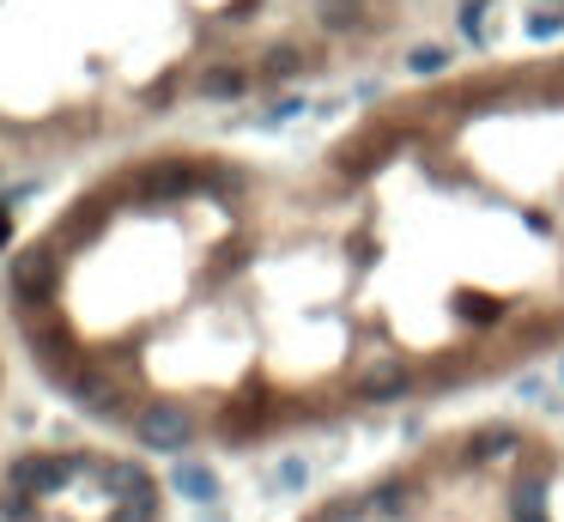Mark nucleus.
I'll use <instances>...</instances> for the list:
<instances>
[{
    "label": "nucleus",
    "instance_id": "1",
    "mask_svg": "<svg viewBox=\"0 0 564 522\" xmlns=\"http://www.w3.org/2000/svg\"><path fill=\"white\" fill-rule=\"evenodd\" d=\"M134 431H140V444H146V450H158V456H183L188 438H195L188 413H183V407H171V401L146 407V413L134 419Z\"/></svg>",
    "mask_w": 564,
    "mask_h": 522
},
{
    "label": "nucleus",
    "instance_id": "2",
    "mask_svg": "<svg viewBox=\"0 0 564 522\" xmlns=\"http://www.w3.org/2000/svg\"><path fill=\"white\" fill-rule=\"evenodd\" d=\"M85 468H97V462H85V456H31V462L13 468V480H19V492H55L61 474H85Z\"/></svg>",
    "mask_w": 564,
    "mask_h": 522
},
{
    "label": "nucleus",
    "instance_id": "3",
    "mask_svg": "<svg viewBox=\"0 0 564 522\" xmlns=\"http://www.w3.org/2000/svg\"><path fill=\"white\" fill-rule=\"evenodd\" d=\"M55 274V256L49 249H31V256H19V268H13V286H19V298H43V280Z\"/></svg>",
    "mask_w": 564,
    "mask_h": 522
},
{
    "label": "nucleus",
    "instance_id": "4",
    "mask_svg": "<svg viewBox=\"0 0 564 522\" xmlns=\"http://www.w3.org/2000/svg\"><path fill=\"white\" fill-rule=\"evenodd\" d=\"M171 486L188 498V504H212V498H219V474L200 468V462H183V468L171 474Z\"/></svg>",
    "mask_w": 564,
    "mask_h": 522
},
{
    "label": "nucleus",
    "instance_id": "5",
    "mask_svg": "<svg viewBox=\"0 0 564 522\" xmlns=\"http://www.w3.org/2000/svg\"><path fill=\"white\" fill-rule=\"evenodd\" d=\"M358 395H365V401H401V395H407V371L401 365L365 371V377H358Z\"/></svg>",
    "mask_w": 564,
    "mask_h": 522
},
{
    "label": "nucleus",
    "instance_id": "6",
    "mask_svg": "<svg viewBox=\"0 0 564 522\" xmlns=\"http://www.w3.org/2000/svg\"><path fill=\"white\" fill-rule=\"evenodd\" d=\"M73 389V401L85 407V413H97V419H110V413H122V395L110 389L104 377H79V383H67Z\"/></svg>",
    "mask_w": 564,
    "mask_h": 522
},
{
    "label": "nucleus",
    "instance_id": "7",
    "mask_svg": "<svg viewBox=\"0 0 564 522\" xmlns=\"http://www.w3.org/2000/svg\"><path fill=\"white\" fill-rule=\"evenodd\" d=\"M250 92V73L243 67H212V73H200V98H212V104H231V98Z\"/></svg>",
    "mask_w": 564,
    "mask_h": 522
},
{
    "label": "nucleus",
    "instance_id": "8",
    "mask_svg": "<svg viewBox=\"0 0 564 522\" xmlns=\"http://www.w3.org/2000/svg\"><path fill=\"white\" fill-rule=\"evenodd\" d=\"M401 67H407L413 79H437V73H449V43H413Z\"/></svg>",
    "mask_w": 564,
    "mask_h": 522
},
{
    "label": "nucleus",
    "instance_id": "9",
    "mask_svg": "<svg viewBox=\"0 0 564 522\" xmlns=\"http://www.w3.org/2000/svg\"><path fill=\"white\" fill-rule=\"evenodd\" d=\"M510 517H516V522H546V480H516Z\"/></svg>",
    "mask_w": 564,
    "mask_h": 522
},
{
    "label": "nucleus",
    "instance_id": "10",
    "mask_svg": "<svg viewBox=\"0 0 564 522\" xmlns=\"http://www.w3.org/2000/svg\"><path fill=\"white\" fill-rule=\"evenodd\" d=\"M504 456H516V431H504V425L480 431L468 444V462H504Z\"/></svg>",
    "mask_w": 564,
    "mask_h": 522
},
{
    "label": "nucleus",
    "instance_id": "11",
    "mask_svg": "<svg viewBox=\"0 0 564 522\" xmlns=\"http://www.w3.org/2000/svg\"><path fill=\"white\" fill-rule=\"evenodd\" d=\"M303 480H310V462H303V456H286V462L274 468V486H279V492H298Z\"/></svg>",
    "mask_w": 564,
    "mask_h": 522
},
{
    "label": "nucleus",
    "instance_id": "12",
    "mask_svg": "<svg viewBox=\"0 0 564 522\" xmlns=\"http://www.w3.org/2000/svg\"><path fill=\"white\" fill-rule=\"evenodd\" d=\"M559 31H564V7H552V13L540 7V13L528 19V37H559Z\"/></svg>",
    "mask_w": 564,
    "mask_h": 522
},
{
    "label": "nucleus",
    "instance_id": "13",
    "mask_svg": "<svg viewBox=\"0 0 564 522\" xmlns=\"http://www.w3.org/2000/svg\"><path fill=\"white\" fill-rule=\"evenodd\" d=\"M480 19H486V0H468V7H461V31L480 37Z\"/></svg>",
    "mask_w": 564,
    "mask_h": 522
},
{
    "label": "nucleus",
    "instance_id": "14",
    "mask_svg": "<svg viewBox=\"0 0 564 522\" xmlns=\"http://www.w3.org/2000/svg\"><path fill=\"white\" fill-rule=\"evenodd\" d=\"M298 61H303L298 49H274V55H267V73H291V67H298Z\"/></svg>",
    "mask_w": 564,
    "mask_h": 522
},
{
    "label": "nucleus",
    "instance_id": "15",
    "mask_svg": "<svg viewBox=\"0 0 564 522\" xmlns=\"http://www.w3.org/2000/svg\"><path fill=\"white\" fill-rule=\"evenodd\" d=\"M401 504H413V492H401V486H382L377 492V510H401Z\"/></svg>",
    "mask_w": 564,
    "mask_h": 522
},
{
    "label": "nucleus",
    "instance_id": "16",
    "mask_svg": "<svg viewBox=\"0 0 564 522\" xmlns=\"http://www.w3.org/2000/svg\"><path fill=\"white\" fill-rule=\"evenodd\" d=\"M0 243H7V207H0Z\"/></svg>",
    "mask_w": 564,
    "mask_h": 522
},
{
    "label": "nucleus",
    "instance_id": "17",
    "mask_svg": "<svg viewBox=\"0 0 564 522\" xmlns=\"http://www.w3.org/2000/svg\"><path fill=\"white\" fill-rule=\"evenodd\" d=\"M0 517H7V510H0Z\"/></svg>",
    "mask_w": 564,
    "mask_h": 522
}]
</instances>
